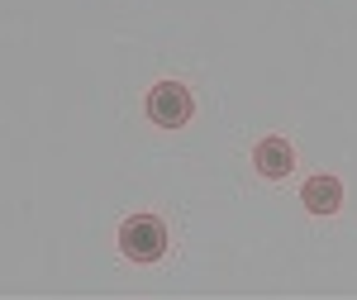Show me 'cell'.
Segmentation results:
<instances>
[{
    "label": "cell",
    "mask_w": 357,
    "mask_h": 300,
    "mask_svg": "<svg viewBox=\"0 0 357 300\" xmlns=\"http://www.w3.org/2000/svg\"><path fill=\"white\" fill-rule=\"evenodd\" d=\"M301 200H305L310 215H338L343 210V181L338 177H310Z\"/></svg>",
    "instance_id": "obj_4"
},
{
    "label": "cell",
    "mask_w": 357,
    "mask_h": 300,
    "mask_svg": "<svg viewBox=\"0 0 357 300\" xmlns=\"http://www.w3.org/2000/svg\"><path fill=\"white\" fill-rule=\"evenodd\" d=\"M148 119L158 124V129H186L195 119V96L186 82H158L148 91Z\"/></svg>",
    "instance_id": "obj_2"
},
{
    "label": "cell",
    "mask_w": 357,
    "mask_h": 300,
    "mask_svg": "<svg viewBox=\"0 0 357 300\" xmlns=\"http://www.w3.org/2000/svg\"><path fill=\"white\" fill-rule=\"evenodd\" d=\"M252 167H257V177L281 181V177H291V172H296V148H291L281 134L257 138V143H252Z\"/></svg>",
    "instance_id": "obj_3"
},
{
    "label": "cell",
    "mask_w": 357,
    "mask_h": 300,
    "mask_svg": "<svg viewBox=\"0 0 357 300\" xmlns=\"http://www.w3.org/2000/svg\"><path fill=\"white\" fill-rule=\"evenodd\" d=\"M167 243H172V234H167V219H158V215H129L119 224V253L129 262H138V267L162 262Z\"/></svg>",
    "instance_id": "obj_1"
}]
</instances>
